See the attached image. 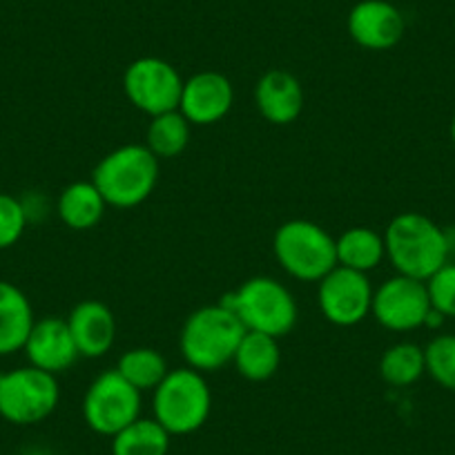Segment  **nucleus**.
I'll return each mask as SVG.
<instances>
[{
	"label": "nucleus",
	"mask_w": 455,
	"mask_h": 455,
	"mask_svg": "<svg viewBox=\"0 0 455 455\" xmlns=\"http://www.w3.org/2000/svg\"><path fill=\"white\" fill-rule=\"evenodd\" d=\"M124 90L130 103L148 116L179 109L183 78L172 63L156 56L132 60L124 74Z\"/></svg>",
	"instance_id": "1a4fd4ad"
},
{
	"label": "nucleus",
	"mask_w": 455,
	"mask_h": 455,
	"mask_svg": "<svg viewBox=\"0 0 455 455\" xmlns=\"http://www.w3.org/2000/svg\"><path fill=\"white\" fill-rule=\"evenodd\" d=\"M23 351L29 364L52 375L69 371L81 357L68 319L59 317V315H50V317L34 322Z\"/></svg>",
	"instance_id": "ddd939ff"
},
{
	"label": "nucleus",
	"mask_w": 455,
	"mask_h": 455,
	"mask_svg": "<svg viewBox=\"0 0 455 455\" xmlns=\"http://www.w3.org/2000/svg\"><path fill=\"white\" fill-rule=\"evenodd\" d=\"M348 34L364 50H393L404 38V14L388 0H360L347 20Z\"/></svg>",
	"instance_id": "f8f14e48"
},
{
	"label": "nucleus",
	"mask_w": 455,
	"mask_h": 455,
	"mask_svg": "<svg viewBox=\"0 0 455 455\" xmlns=\"http://www.w3.org/2000/svg\"><path fill=\"white\" fill-rule=\"evenodd\" d=\"M233 364L237 366L242 378L251 379V382H266L282 366L279 339L273 335H264V332L246 331L233 357Z\"/></svg>",
	"instance_id": "6ab92c4d"
},
{
	"label": "nucleus",
	"mask_w": 455,
	"mask_h": 455,
	"mask_svg": "<svg viewBox=\"0 0 455 455\" xmlns=\"http://www.w3.org/2000/svg\"><path fill=\"white\" fill-rule=\"evenodd\" d=\"M243 335L246 328L237 315L219 301L188 315L179 347L190 369L199 373H214L233 362Z\"/></svg>",
	"instance_id": "f03ea898"
},
{
	"label": "nucleus",
	"mask_w": 455,
	"mask_h": 455,
	"mask_svg": "<svg viewBox=\"0 0 455 455\" xmlns=\"http://www.w3.org/2000/svg\"><path fill=\"white\" fill-rule=\"evenodd\" d=\"M449 134H451V141H453V146H455V116H453V119H451V128H449Z\"/></svg>",
	"instance_id": "cd10ccee"
},
{
	"label": "nucleus",
	"mask_w": 455,
	"mask_h": 455,
	"mask_svg": "<svg viewBox=\"0 0 455 455\" xmlns=\"http://www.w3.org/2000/svg\"><path fill=\"white\" fill-rule=\"evenodd\" d=\"M34 322L36 317L28 295L12 282L0 279V357L23 351Z\"/></svg>",
	"instance_id": "f3484780"
},
{
	"label": "nucleus",
	"mask_w": 455,
	"mask_h": 455,
	"mask_svg": "<svg viewBox=\"0 0 455 455\" xmlns=\"http://www.w3.org/2000/svg\"><path fill=\"white\" fill-rule=\"evenodd\" d=\"M317 283L319 310L335 326H357L371 315L375 288L371 286L369 275L344 268V266H335Z\"/></svg>",
	"instance_id": "9b49d317"
},
{
	"label": "nucleus",
	"mask_w": 455,
	"mask_h": 455,
	"mask_svg": "<svg viewBox=\"0 0 455 455\" xmlns=\"http://www.w3.org/2000/svg\"><path fill=\"white\" fill-rule=\"evenodd\" d=\"M60 400L56 375L36 366L0 373V418L16 427H29L50 418Z\"/></svg>",
	"instance_id": "0eeeda50"
},
{
	"label": "nucleus",
	"mask_w": 455,
	"mask_h": 455,
	"mask_svg": "<svg viewBox=\"0 0 455 455\" xmlns=\"http://www.w3.org/2000/svg\"><path fill=\"white\" fill-rule=\"evenodd\" d=\"M431 308L427 282L395 273L375 288L371 315L387 331L409 332L424 328Z\"/></svg>",
	"instance_id": "9d476101"
},
{
	"label": "nucleus",
	"mask_w": 455,
	"mask_h": 455,
	"mask_svg": "<svg viewBox=\"0 0 455 455\" xmlns=\"http://www.w3.org/2000/svg\"><path fill=\"white\" fill-rule=\"evenodd\" d=\"M255 105L273 125H291L304 109V87L286 69H270L257 81Z\"/></svg>",
	"instance_id": "dca6fc26"
},
{
	"label": "nucleus",
	"mask_w": 455,
	"mask_h": 455,
	"mask_svg": "<svg viewBox=\"0 0 455 455\" xmlns=\"http://www.w3.org/2000/svg\"><path fill=\"white\" fill-rule=\"evenodd\" d=\"M337 266L369 275L387 259L384 235L375 233L366 226L348 228L335 239Z\"/></svg>",
	"instance_id": "aec40b11"
},
{
	"label": "nucleus",
	"mask_w": 455,
	"mask_h": 455,
	"mask_svg": "<svg viewBox=\"0 0 455 455\" xmlns=\"http://www.w3.org/2000/svg\"><path fill=\"white\" fill-rule=\"evenodd\" d=\"M28 223L29 217L23 201L0 192V251L16 246L23 237Z\"/></svg>",
	"instance_id": "a878e982"
},
{
	"label": "nucleus",
	"mask_w": 455,
	"mask_h": 455,
	"mask_svg": "<svg viewBox=\"0 0 455 455\" xmlns=\"http://www.w3.org/2000/svg\"><path fill=\"white\" fill-rule=\"evenodd\" d=\"M192 125L179 109L152 116L146 132V148L156 159H174L190 143Z\"/></svg>",
	"instance_id": "4be33fe9"
},
{
	"label": "nucleus",
	"mask_w": 455,
	"mask_h": 455,
	"mask_svg": "<svg viewBox=\"0 0 455 455\" xmlns=\"http://www.w3.org/2000/svg\"><path fill=\"white\" fill-rule=\"evenodd\" d=\"M105 210H108V204L92 181L69 183L68 188L60 190L59 204H56L60 221L72 230L96 228L105 217Z\"/></svg>",
	"instance_id": "a211bd4d"
},
{
	"label": "nucleus",
	"mask_w": 455,
	"mask_h": 455,
	"mask_svg": "<svg viewBox=\"0 0 455 455\" xmlns=\"http://www.w3.org/2000/svg\"><path fill=\"white\" fill-rule=\"evenodd\" d=\"M427 373L435 384L455 393V335H435L424 348Z\"/></svg>",
	"instance_id": "393cba45"
},
{
	"label": "nucleus",
	"mask_w": 455,
	"mask_h": 455,
	"mask_svg": "<svg viewBox=\"0 0 455 455\" xmlns=\"http://www.w3.org/2000/svg\"><path fill=\"white\" fill-rule=\"evenodd\" d=\"M155 419L170 435H188L199 431L210 418L212 393L204 373L183 366L170 371L152 397Z\"/></svg>",
	"instance_id": "423d86ee"
},
{
	"label": "nucleus",
	"mask_w": 455,
	"mask_h": 455,
	"mask_svg": "<svg viewBox=\"0 0 455 455\" xmlns=\"http://www.w3.org/2000/svg\"><path fill=\"white\" fill-rule=\"evenodd\" d=\"M170 437L155 418H139L112 437V455H168Z\"/></svg>",
	"instance_id": "412c9836"
},
{
	"label": "nucleus",
	"mask_w": 455,
	"mask_h": 455,
	"mask_svg": "<svg viewBox=\"0 0 455 455\" xmlns=\"http://www.w3.org/2000/svg\"><path fill=\"white\" fill-rule=\"evenodd\" d=\"M243 323L246 331L264 332L277 339L295 328L299 310L292 292L275 277H252L237 291L228 292L221 299Z\"/></svg>",
	"instance_id": "20e7f679"
},
{
	"label": "nucleus",
	"mask_w": 455,
	"mask_h": 455,
	"mask_svg": "<svg viewBox=\"0 0 455 455\" xmlns=\"http://www.w3.org/2000/svg\"><path fill=\"white\" fill-rule=\"evenodd\" d=\"M275 259L299 282H322L337 266L335 237L308 219L282 223L273 237Z\"/></svg>",
	"instance_id": "39448f33"
},
{
	"label": "nucleus",
	"mask_w": 455,
	"mask_h": 455,
	"mask_svg": "<svg viewBox=\"0 0 455 455\" xmlns=\"http://www.w3.org/2000/svg\"><path fill=\"white\" fill-rule=\"evenodd\" d=\"M431 306L446 319H455V261H446L435 275L427 279Z\"/></svg>",
	"instance_id": "bb28decb"
},
{
	"label": "nucleus",
	"mask_w": 455,
	"mask_h": 455,
	"mask_svg": "<svg viewBox=\"0 0 455 455\" xmlns=\"http://www.w3.org/2000/svg\"><path fill=\"white\" fill-rule=\"evenodd\" d=\"M427 373L424 348L413 341H397L379 357V375L391 387H411Z\"/></svg>",
	"instance_id": "5701e85b"
},
{
	"label": "nucleus",
	"mask_w": 455,
	"mask_h": 455,
	"mask_svg": "<svg viewBox=\"0 0 455 455\" xmlns=\"http://www.w3.org/2000/svg\"><path fill=\"white\" fill-rule=\"evenodd\" d=\"M116 371L139 391H155L170 373L164 353L150 347L130 348L121 355Z\"/></svg>",
	"instance_id": "b1692460"
},
{
	"label": "nucleus",
	"mask_w": 455,
	"mask_h": 455,
	"mask_svg": "<svg viewBox=\"0 0 455 455\" xmlns=\"http://www.w3.org/2000/svg\"><path fill=\"white\" fill-rule=\"evenodd\" d=\"M384 246L395 273L419 282H427L451 261L446 230L419 212H402L393 217L384 230Z\"/></svg>",
	"instance_id": "f257e3e1"
},
{
	"label": "nucleus",
	"mask_w": 455,
	"mask_h": 455,
	"mask_svg": "<svg viewBox=\"0 0 455 455\" xmlns=\"http://www.w3.org/2000/svg\"><path fill=\"white\" fill-rule=\"evenodd\" d=\"M68 323L81 357H103L116 341V317L99 299H85L74 306Z\"/></svg>",
	"instance_id": "2eb2a0df"
},
{
	"label": "nucleus",
	"mask_w": 455,
	"mask_h": 455,
	"mask_svg": "<svg viewBox=\"0 0 455 455\" xmlns=\"http://www.w3.org/2000/svg\"><path fill=\"white\" fill-rule=\"evenodd\" d=\"M83 418L94 433L114 437L141 418V391L116 369L105 371L83 397Z\"/></svg>",
	"instance_id": "6e6552de"
},
{
	"label": "nucleus",
	"mask_w": 455,
	"mask_h": 455,
	"mask_svg": "<svg viewBox=\"0 0 455 455\" xmlns=\"http://www.w3.org/2000/svg\"><path fill=\"white\" fill-rule=\"evenodd\" d=\"M235 105V87L219 72H199L183 81L179 112L190 125H212L226 119Z\"/></svg>",
	"instance_id": "4468645a"
},
{
	"label": "nucleus",
	"mask_w": 455,
	"mask_h": 455,
	"mask_svg": "<svg viewBox=\"0 0 455 455\" xmlns=\"http://www.w3.org/2000/svg\"><path fill=\"white\" fill-rule=\"evenodd\" d=\"M92 183L112 208H137L159 183V159L146 146L128 143L99 161Z\"/></svg>",
	"instance_id": "7ed1b4c3"
}]
</instances>
